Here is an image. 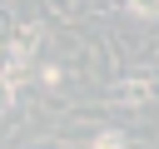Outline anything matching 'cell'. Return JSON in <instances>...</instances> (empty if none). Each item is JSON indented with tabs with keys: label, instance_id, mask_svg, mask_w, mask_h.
Returning <instances> with one entry per match:
<instances>
[{
	"label": "cell",
	"instance_id": "2",
	"mask_svg": "<svg viewBox=\"0 0 159 149\" xmlns=\"http://www.w3.org/2000/svg\"><path fill=\"white\" fill-rule=\"evenodd\" d=\"M89 149H124V134H119V129H99V134L89 139Z\"/></svg>",
	"mask_w": 159,
	"mask_h": 149
},
{
	"label": "cell",
	"instance_id": "1",
	"mask_svg": "<svg viewBox=\"0 0 159 149\" xmlns=\"http://www.w3.org/2000/svg\"><path fill=\"white\" fill-rule=\"evenodd\" d=\"M149 99H154L149 79H119L114 84V104H149Z\"/></svg>",
	"mask_w": 159,
	"mask_h": 149
},
{
	"label": "cell",
	"instance_id": "3",
	"mask_svg": "<svg viewBox=\"0 0 159 149\" xmlns=\"http://www.w3.org/2000/svg\"><path fill=\"white\" fill-rule=\"evenodd\" d=\"M134 20H159V5H124Z\"/></svg>",
	"mask_w": 159,
	"mask_h": 149
}]
</instances>
